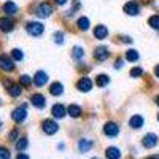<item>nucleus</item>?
I'll return each mask as SVG.
<instances>
[{
    "instance_id": "44",
    "label": "nucleus",
    "mask_w": 159,
    "mask_h": 159,
    "mask_svg": "<svg viewBox=\"0 0 159 159\" xmlns=\"http://www.w3.org/2000/svg\"><path fill=\"white\" fill-rule=\"evenodd\" d=\"M0 124H2V123H0Z\"/></svg>"
},
{
    "instance_id": "14",
    "label": "nucleus",
    "mask_w": 159,
    "mask_h": 159,
    "mask_svg": "<svg viewBox=\"0 0 159 159\" xmlns=\"http://www.w3.org/2000/svg\"><path fill=\"white\" fill-rule=\"evenodd\" d=\"M107 35H108V29L105 27V25H96V29H94V37L97 38V40H103V38H107Z\"/></svg>"
},
{
    "instance_id": "32",
    "label": "nucleus",
    "mask_w": 159,
    "mask_h": 159,
    "mask_svg": "<svg viewBox=\"0 0 159 159\" xmlns=\"http://www.w3.org/2000/svg\"><path fill=\"white\" fill-rule=\"evenodd\" d=\"M142 75H143V70H142V69H139V67H135V69H132V70H130V76L139 78V76H142Z\"/></svg>"
},
{
    "instance_id": "29",
    "label": "nucleus",
    "mask_w": 159,
    "mask_h": 159,
    "mask_svg": "<svg viewBox=\"0 0 159 159\" xmlns=\"http://www.w3.org/2000/svg\"><path fill=\"white\" fill-rule=\"evenodd\" d=\"M19 83H21L22 86H29V84L32 83V76H29V75H22V76H19Z\"/></svg>"
},
{
    "instance_id": "31",
    "label": "nucleus",
    "mask_w": 159,
    "mask_h": 159,
    "mask_svg": "<svg viewBox=\"0 0 159 159\" xmlns=\"http://www.w3.org/2000/svg\"><path fill=\"white\" fill-rule=\"evenodd\" d=\"M54 42L59 43V45L64 43V34H62V32H56V34H54Z\"/></svg>"
},
{
    "instance_id": "37",
    "label": "nucleus",
    "mask_w": 159,
    "mask_h": 159,
    "mask_svg": "<svg viewBox=\"0 0 159 159\" xmlns=\"http://www.w3.org/2000/svg\"><path fill=\"white\" fill-rule=\"evenodd\" d=\"M154 75L159 78V65H156V69H154Z\"/></svg>"
},
{
    "instance_id": "16",
    "label": "nucleus",
    "mask_w": 159,
    "mask_h": 159,
    "mask_svg": "<svg viewBox=\"0 0 159 159\" xmlns=\"http://www.w3.org/2000/svg\"><path fill=\"white\" fill-rule=\"evenodd\" d=\"M105 156H107V159H119L121 157V151L116 147H108L105 150Z\"/></svg>"
},
{
    "instance_id": "15",
    "label": "nucleus",
    "mask_w": 159,
    "mask_h": 159,
    "mask_svg": "<svg viewBox=\"0 0 159 159\" xmlns=\"http://www.w3.org/2000/svg\"><path fill=\"white\" fill-rule=\"evenodd\" d=\"M65 111H67V110H65V108H64V105H61V103H56L54 107H52V110H51L52 116L57 118V119L64 118V116H65Z\"/></svg>"
},
{
    "instance_id": "8",
    "label": "nucleus",
    "mask_w": 159,
    "mask_h": 159,
    "mask_svg": "<svg viewBox=\"0 0 159 159\" xmlns=\"http://www.w3.org/2000/svg\"><path fill=\"white\" fill-rule=\"evenodd\" d=\"M30 103L34 105V107H37V108H45L46 99H45V96H42V94H34V96L30 97Z\"/></svg>"
},
{
    "instance_id": "21",
    "label": "nucleus",
    "mask_w": 159,
    "mask_h": 159,
    "mask_svg": "<svg viewBox=\"0 0 159 159\" xmlns=\"http://www.w3.org/2000/svg\"><path fill=\"white\" fill-rule=\"evenodd\" d=\"M67 113H69L72 118H80V116H81V108H80L78 105H69Z\"/></svg>"
},
{
    "instance_id": "43",
    "label": "nucleus",
    "mask_w": 159,
    "mask_h": 159,
    "mask_svg": "<svg viewBox=\"0 0 159 159\" xmlns=\"http://www.w3.org/2000/svg\"><path fill=\"white\" fill-rule=\"evenodd\" d=\"M157 119H159V115H157Z\"/></svg>"
},
{
    "instance_id": "30",
    "label": "nucleus",
    "mask_w": 159,
    "mask_h": 159,
    "mask_svg": "<svg viewBox=\"0 0 159 159\" xmlns=\"http://www.w3.org/2000/svg\"><path fill=\"white\" fill-rule=\"evenodd\" d=\"M11 57L15 59V61H22L24 54H22L21 49H13V51H11Z\"/></svg>"
},
{
    "instance_id": "35",
    "label": "nucleus",
    "mask_w": 159,
    "mask_h": 159,
    "mask_svg": "<svg viewBox=\"0 0 159 159\" xmlns=\"http://www.w3.org/2000/svg\"><path fill=\"white\" fill-rule=\"evenodd\" d=\"M16 159H30V157H29V156H27V154H25V153H19V154H18V157H16Z\"/></svg>"
},
{
    "instance_id": "10",
    "label": "nucleus",
    "mask_w": 159,
    "mask_h": 159,
    "mask_svg": "<svg viewBox=\"0 0 159 159\" xmlns=\"http://www.w3.org/2000/svg\"><path fill=\"white\" fill-rule=\"evenodd\" d=\"M108 56H110L108 48H105V46H99V48H96V49H94V57H96L97 61H105Z\"/></svg>"
},
{
    "instance_id": "6",
    "label": "nucleus",
    "mask_w": 159,
    "mask_h": 159,
    "mask_svg": "<svg viewBox=\"0 0 159 159\" xmlns=\"http://www.w3.org/2000/svg\"><path fill=\"white\" fill-rule=\"evenodd\" d=\"M123 10H124L126 15H129V16H137L139 13H140V7H139V3H135V2H127Z\"/></svg>"
},
{
    "instance_id": "25",
    "label": "nucleus",
    "mask_w": 159,
    "mask_h": 159,
    "mask_svg": "<svg viewBox=\"0 0 159 159\" xmlns=\"http://www.w3.org/2000/svg\"><path fill=\"white\" fill-rule=\"evenodd\" d=\"M78 27L81 29V30H88L89 29V19L84 18V16H81V18L78 19Z\"/></svg>"
},
{
    "instance_id": "11",
    "label": "nucleus",
    "mask_w": 159,
    "mask_h": 159,
    "mask_svg": "<svg viewBox=\"0 0 159 159\" xmlns=\"http://www.w3.org/2000/svg\"><path fill=\"white\" fill-rule=\"evenodd\" d=\"M46 81H48V75H46L45 72H42V70H38V72L35 73V76H34L35 86H45Z\"/></svg>"
},
{
    "instance_id": "42",
    "label": "nucleus",
    "mask_w": 159,
    "mask_h": 159,
    "mask_svg": "<svg viewBox=\"0 0 159 159\" xmlns=\"http://www.w3.org/2000/svg\"><path fill=\"white\" fill-rule=\"evenodd\" d=\"M92 159H97V157H92Z\"/></svg>"
},
{
    "instance_id": "24",
    "label": "nucleus",
    "mask_w": 159,
    "mask_h": 159,
    "mask_svg": "<svg viewBox=\"0 0 159 159\" xmlns=\"http://www.w3.org/2000/svg\"><path fill=\"white\" fill-rule=\"evenodd\" d=\"M126 59H127V61H130V62L139 61V52H137L135 49H129V51L126 52Z\"/></svg>"
},
{
    "instance_id": "39",
    "label": "nucleus",
    "mask_w": 159,
    "mask_h": 159,
    "mask_svg": "<svg viewBox=\"0 0 159 159\" xmlns=\"http://www.w3.org/2000/svg\"><path fill=\"white\" fill-rule=\"evenodd\" d=\"M145 159H159V154H154V156H148V157H145Z\"/></svg>"
},
{
    "instance_id": "40",
    "label": "nucleus",
    "mask_w": 159,
    "mask_h": 159,
    "mask_svg": "<svg viewBox=\"0 0 159 159\" xmlns=\"http://www.w3.org/2000/svg\"><path fill=\"white\" fill-rule=\"evenodd\" d=\"M56 2H57V3H59V5H64V3H65V2H67V0H56Z\"/></svg>"
},
{
    "instance_id": "26",
    "label": "nucleus",
    "mask_w": 159,
    "mask_h": 159,
    "mask_svg": "<svg viewBox=\"0 0 159 159\" xmlns=\"http://www.w3.org/2000/svg\"><path fill=\"white\" fill-rule=\"evenodd\" d=\"M72 56H73L75 59H83V56H84V49H83V48H80V46H75L73 51H72Z\"/></svg>"
},
{
    "instance_id": "28",
    "label": "nucleus",
    "mask_w": 159,
    "mask_h": 159,
    "mask_svg": "<svg viewBox=\"0 0 159 159\" xmlns=\"http://www.w3.org/2000/svg\"><path fill=\"white\" fill-rule=\"evenodd\" d=\"M148 24L151 25L153 29H156V30H159V16L157 15H154V16H151L150 19H148Z\"/></svg>"
},
{
    "instance_id": "7",
    "label": "nucleus",
    "mask_w": 159,
    "mask_h": 159,
    "mask_svg": "<svg viewBox=\"0 0 159 159\" xmlns=\"http://www.w3.org/2000/svg\"><path fill=\"white\" fill-rule=\"evenodd\" d=\"M13 119H15L16 123H22L25 118H27V111H25V105H22V107L16 108L15 111H13Z\"/></svg>"
},
{
    "instance_id": "19",
    "label": "nucleus",
    "mask_w": 159,
    "mask_h": 159,
    "mask_svg": "<svg viewBox=\"0 0 159 159\" xmlns=\"http://www.w3.org/2000/svg\"><path fill=\"white\" fill-rule=\"evenodd\" d=\"M92 148V142L88 140V139H83V140H80L78 142V150L81 151V153H86Z\"/></svg>"
},
{
    "instance_id": "2",
    "label": "nucleus",
    "mask_w": 159,
    "mask_h": 159,
    "mask_svg": "<svg viewBox=\"0 0 159 159\" xmlns=\"http://www.w3.org/2000/svg\"><path fill=\"white\" fill-rule=\"evenodd\" d=\"M51 13H52V8H51V5L49 3H40L37 8H35V15L38 16V18H48V16H51Z\"/></svg>"
},
{
    "instance_id": "17",
    "label": "nucleus",
    "mask_w": 159,
    "mask_h": 159,
    "mask_svg": "<svg viewBox=\"0 0 159 159\" xmlns=\"http://www.w3.org/2000/svg\"><path fill=\"white\" fill-rule=\"evenodd\" d=\"M129 126H130L132 129H140V127L143 126V118H142L140 115H134V116L129 119Z\"/></svg>"
},
{
    "instance_id": "13",
    "label": "nucleus",
    "mask_w": 159,
    "mask_h": 159,
    "mask_svg": "<svg viewBox=\"0 0 159 159\" xmlns=\"http://www.w3.org/2000/svg\"><path fill=\"white\" fill-rule=\"evenodd\" d=\"M13 21L10 18H0V30L2 32H11L13 30Z\"/></svg>"
},
{
    "instance_id": "5",
    "label": "nucleus",
    "mask_w": 159,
    "mask_h": 159,
    "mask_svg": "<svg viewBox=\"0 0 159 159\" xmlns=\"http://www.w3.org/2000/svg\"><path fill=\"white\" fill-rule=\"evenodd\" d=\"M59 129L57 123L56 121H52V119H45L43 121V130H45V134L48 135H52V134H56Z\"/></svg>"
},
{
    "instance_id": "1",
    "label": "nucleus",
    "mask_w": 159,
    "mask_h": 159,
    "mask_svg": "<svg viewBox=\"0 0 159 159\" xmlns=\"http://www.w3.org/2000/svg\"><path fill=\"white\" fill-rule=\"evenodd\" d=\"M0 69L5 72H13L15 70V59L8 57L7 54H0Z\"/></svg>"
},
{
    "instance_id": "9",
    "label": "nucleus",
    "mask_w": 159,
    "mask_h": 159,
    "mask_svg": "<svg viewBox=\"0 0 159 159\" xmlns=\"http://www.w3.org/2000/svg\"><path fill=\"white\" fill-rule=\"evenodd\" d=\"M157 145V135L156 134H147L143 137V147L145 148H154Z\"/></svg>"
},
{
    "instance_id": "23",
    "label": "nucleus",
    "mask_w": 159,
    "mask_h": 159,
    "mask_svg": "<svg viewBox=\"0 0 159 159\" xmlns=\"http://www.w3.org/2000/svg\"><path fill=\"white\" fill-rule=\"evenodd\" d=\"M108 83H110V78H108L107 75H103V73H102V75H99V76L96 78V84H97L99 88H103V86H107Z\"/></svg>"
},
{
    "instance_id": "34",
    "label": "nucleus",
    "mask_w": 159,
    "mask_h": 159,
    "mask_svg": "<svg viewBox=\"0 0 159 159\" xmlns=\"http://www.w3.org/2000/svg\"><path fill=\"white\" fill-rule=\"evenodd\" d=\"M123 65H124V61L123 59H118L116 64H115V69H119V67H123Z\"/></svg>"
},
{
    "instance_id": "36",
    "label": "nucleus",
    "mask_w": 159,
    "mask_h": 159,
    "mask_svg": "<svg viewBox=\"0 0 159 159\" xmlns=\"http://www.w3.org/2000/svg\"><path fill=\"white\" fill-rule=\"evenodd\" d=\"M16 134H18L16 130H15V132H11V134H10V139H11V140H15V139H16Z\"/></svg>"
},
{
    "instance_id": "33",
    "label": "nucleus",
    "mask_w": 159,
    "mask_h": 159,
    "mask_svg": "<svg viewBox=\"0 0 159 159\" xmlns=\"http://www.w3.org/2000/svg\"><path fill=\"white\" fill-rule=\"evenodd\" d=\"M0 159H10V151L5 148H0Z\"/></svg>"
},
{
    "instance_id": "22",
    "label": "nucleus",
    "mask_w": 159,
    "mask_h": 159,
    "mask_svg": "<svg viewBox=\"0 0 159 159\" xmlns=\"http://www.w3.org/2000/svg\"><path fill=\"white\" fill-rule=\"evenodd\" d=\"M8 92H10L11 97H18V96H21L22 89H21L19 84H8Z\"/></svg>"
},
{
    "instance_id": "41",
    "label": "nucleus",
    "mask_w": 159,
    "mask_h": 159,
    "mask_svg": "<svg viewBox=\"0 0 159 159\" xmlns=\"http://www.w3.org/2000/svg\"><path fill=\"white\" fill-rule=\"evenodd\" d=\"M156 103H157V105H159V96H157V97H156Z\"/></svg>"
},
{
    "instance_id": "20",
    "label": "nucleus",
    "mask_w": 159,
    "mask_h": 159,
    "mask_svg": "<svg viewBox=\"0 0 159 159\" xmlns=\"http://www.w3.org/2000/svg\"><path fill=\"white\" fill-rule=\"evenodd\" d=\"M49 92L52 96H61L62 92H64V86H62V83H52L51 84V88H49Z\"/></svg>"
},
{
    "instance_id": "12",
    "label": "nucleus",
    "mask_w": 159,
    "mask_h": 159,
    "mask_svg": "<svg viewBox=\"0 0 159 159\" xmlns=\"http://www.w3.org/2000/svg\"><path fill=\"white\" fill-rule=\"evenodd\" d=\"M76 86H78V89L81 91V92H89L92 89V81H91L89 78H81Z\"/></svg>"
},
{
    "instance_id": "27",
    "label": "nucleus",
    "mask_w": 159,
    "mask_h": 159,
    "mask_svg": "<svg viewBox=\"0 0 159 159\" xmlns=\"http://www.w3.org/2000/svg\"><path fill=\"white\" fill-rule=\"evenodd\" d=\"M27 145H29L27 139H19V140L16 142V150H18V151H24L25 148H27Z\"/></svg>"
},
{
    "instance_id": "4",
    "label": "nucleus",
    "mask_w": 159,
    "mask_h": 159,
    "mask_svg": "<svg viewBox=\"0 0 159 159\" xmlns=\"http://www.w3.org/2000/svg\"><path fill=\"white\" fill-rule=\"evenodd\" d=\"M103 134L108 135V137H116V135L119 134L118 124H116V123H111V121L105 123V126H103Z\"/></svg>"
},
{
    "instance_id": "3",
    "label": "nucleus",
    "mask_w": 159,
    "mask_h": 159,
    "mask_svg": "<svg viewBox=\"0 0 159 159\" xmlns=\"http://www.w3.org/2000/svg\"><path fill=\"white\" fill-rule=\"evenodd\" d=\"M25 29H27V32L30 35H34V37H40V35L43 34V30H45V27L40 22H29Z\"/></svg>"
},
{
    "instance_id": "38",
    "label": "nucleus",
    "mask_w": 159,
    "mask_h": 159,
    "mask_svg": "<svg viewBox=\"0 0 159 159\" xmlns=\"http://www.w3.org/2000/svg\"><path fill=\"white\" fill-rule=\"evenodd\" d=\"M123 42H126V43H130V42H132V40H130L129 37H123Z\"/></svg>"
},
{
    "instance_id": "18",
    "label": "nucleus",
    "mask_w": 159,
    "mask_h": 159,
    "mask_svg": "<svg viewBox=\"0 0 159 159\" xmlns=\"http://www.w3.org/2000/svg\"><path fill=\"white\" fill-rule=\"evenodd\" d=\"M3 11L7 13L8 16H13V15H16V13H18V5L15 2H7L3 5Z\"/></svg>"
}]
</instances>
